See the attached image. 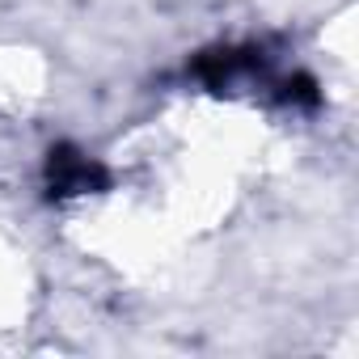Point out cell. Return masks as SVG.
Returning <instances> with one entry per match:
<instances>
[{
  "instance_id": "1",
  "label": "cell",
  "mask_w": 359,
  "mask_h": 359,
  "mask_svg": "<svg viewBox=\"0 0 359 359\" xmlns=\"http://www.w3.org/2000/svg\"><path fill=\"white\" fill-rule=\"evenodd\" d=\"M110 173L102 161H93L89 152H81L76 144H55L47 152V191L55 199H72V195H93L106 191Z\"/></svg>"
},
{
  "instance_id": "2",
  "label": "cell",
  "mask_w": 359,
  "mask_h": 359,
  "mask_svg": "<svg viewBox=\"0 0 359 359\" xmlns=\"http://www.w3.org/2000/svg\"><path fill=\"white\" fill-rule=\"evenodd\" d=\"M262 68H266V60L258 47H216V51H203L195 60V76L212 89H229L237 81H250Z\"/></svg>"
}]
</instances>
